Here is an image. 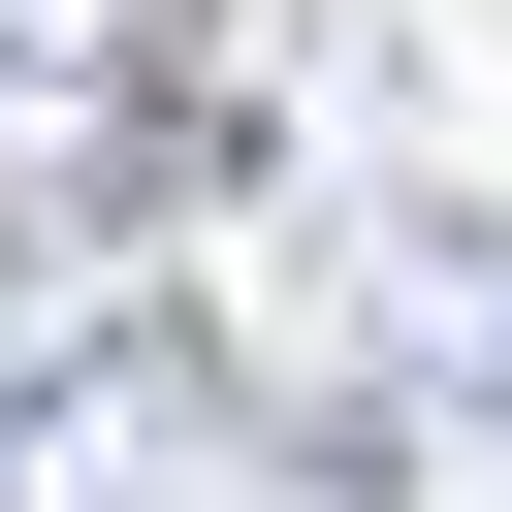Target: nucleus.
Masks as SVG:
<instances>
[{
    "instance_id": "nucleus-1",
    "label": "nucleus",
    "mask_w": 512,
    "mask_h": 512,
    "mask_svg": "<svg viewBox=\"0 0 512 512\" xmlns=\"http://www.w3.org/2000/svg\"><path fill=\"white\" fill-rule=\"evenodd\" d=\"M0 512H288V416L192 320V224L128 160L0 192Z\"/></svg>"
},
{
    "instance_id": "nucleus-2",
    "label": "nucleus",
    "mask_w": 512,
    "mask_h": 512,
    "mask_svg": "<svg viewBox=\"0 0 512 512\" xmlns=\"http://www.w3.org/2000/svg\"><path fill=\"white\" fill-rule=\"evenodd\" d=\"M160 64V0H0V96H128Z\"/></svg>"
}]
</instances>
